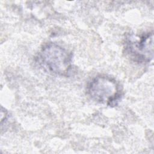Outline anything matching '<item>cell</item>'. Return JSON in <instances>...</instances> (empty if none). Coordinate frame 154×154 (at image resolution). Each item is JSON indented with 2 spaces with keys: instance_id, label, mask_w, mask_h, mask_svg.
<instances>
[{
  "instance_id": "cell-1",
  "label": "cell",
  "mask_w": 154,
  "mask_h": 154,
  "mask_svg": "<svg viewBox=\"0 0 154 154\" xmlns=\"http://www.w3.org/2000/svg\"><path fill=\"white\" fill-rule=\"evenodd\" d=\"M37 60L45 71L57 76H67L72 69L71 54L54 43H47L42 47L38 54Z\"/></svg>"
},
{
  "instance_id": "cell-2",
  "label": "cell",
  "mask_w": 154,
  "mask_h": 154,
  "mask_svg": "<svg viewBox=\"0 0 154 154\" xmlns=\"http://www.w3.org/2000/svg\"><path fill=\"white\" fill-rule=\"evenodd\" d=\"M87 93L93 100L108 106H116L122 95L119 82L105 75H98L91 79L87 87Z\"/></svg>"
},
{
  "instance_id": "cell-3",
  "label": "cell",
  "mask_w": 154,
  "mask_h": 154,
  "mask_svg": "<svg viewBox=\"0 0 154 154\" xmlns=\"http://www.w3.org/2000/svg\"><path fill=\"white\" fill-rule=\"evenodd\" d=\"M125 49L130 57L138 63H147L153 60V33L145 32L140 35H129Z\"/></svg>"
}]
</instances>
